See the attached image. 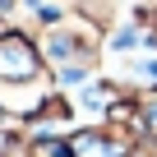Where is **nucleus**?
Listing matches in <instances>:
<instances>
[{"mask_svg":"<svg viewBox=\"0 0 157 157\" xmlns=\"http://www.w3.org/2000/svg\"><path fill=\"white\" fill-rule=\"evenodd\" d=\"M37 46H42V60H46L51 78L60 88H74V83H88V78L102 74L111 37L97 23H88L83 14L69 10V14H60V19L37 28Z\"/></svg>","mask_w":157,"mask_h":157,"instance_id":"obj_2","label":"nucleus"},{"mask_svg":"<svg viewBox=\"0 0 157 157\" xmlns=\"http://www.w3.org/2000/svg\"><path fill=\"white\" fill-rule=\"evenodd\" d=\"M5 28H10V23H5V19H0V33H5Z\"/></svg>","mask_w":157,"mask_h":157,"instance_id":"obj_6","label":"nucleus"},{"mask_svg":"<svg viewBox=\"0 0 157 157\" xmlns=\"http://www.w3.org/2000/svg\"><path fill=\"white\" fill-rule=\"evenodd\" d=\"M129 28H139L143 46L157 56V0H129V10H125Z\"/></svg>","mask_w":157,"mask_h":157,"instance_id":"obj_4","label":"nucleus"},{"mask_svg":"<svg viewBox=\"0 0 157 157\" xmlns=\"http://www.w3.org/2000/svg\"><path fill=\"white\" fill-rule=\"evenodd\" d=\"M56 88L60 83L51 78V69L42 60L37 33L23 23H10L0 33V106L10 111V120L23 125Z\"/></svg>","mask_w":157,"mask_h":157,"instance_id":"obj_1","label":"nucleus"},{"mask_svg":"<svg viewBox=\"0 0 157 157\" xmlns=\"http://www.w3.org/2000/svg\"><path fill=\"white\" fill-rule=\"evenodd\" d=\"M65 139H69L74 157H129L143 134L120 120H93V125H74Z\"/></svg>","mask_w":157,"mask_h":157,"instance_id":"obj_3","label":"nucleus"},{"mask_svg":"<svg viewBox=\"0 0 157 157\" xmlns=\"http://www.w3.org/2000/svg\"><path fill=\"white\" fill-rule=\"evenodd\" d=\"M134 125H139L143 139H157V83L134 88Z\"/></svg>","mask_w":157,"mask_h":157,"instance_id":"obj_5","label":"nucleus"}]
</instances>
